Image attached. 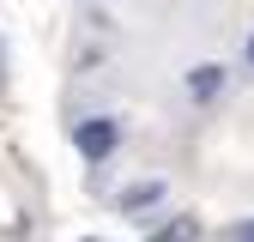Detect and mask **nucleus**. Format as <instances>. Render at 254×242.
I'll return each instance as SVG.
<instances>
[{
	"instance_id": "f257e3e1",
	"label": "nucleus",
	"mask_w": 254,
	"mask_h": 242,
	"mask_svg": "<svg viewBox=\"0 0 254 242\" xmlns=\"http://www.w3.org/2000/svg\"><path fill=\"white\" fill-rule=\"evenodd\" d=\"M73 145H79V158H85V164H103L109 151L121 145V127H115V121H103V115H97V121H79Z\"/></svg>"
},
{
	"instance_id": "f03ea898",
	"label": "nucleus",
	"mask_w": 254,
	"mask_h": 242,
	"mask_svg": "<svg viewBox=\"0 0 254 242\" xmlns=\"http://www.w3.org/2000/svg\"><path fill=\"white\" fill-rule=\"evenodd\" d=\"M164 182H133V188H121V212H127V218H145V212H157V206H164Z\"/></svg>"
},
{
	"instance_id": "7ed1b4c3",
	"label": "nucleus",
	"mask_w": 254,
	"mask_h": 242,
	"mask_svg": "<svg viewBox=\"0 0 254 242\" xmlns=\"http://www.w3.org/2000/svg\"><path fill=\"white\" fill-rule=\"evenodd\" d=\"M188 91H194V103H212L224 91V67H194L188 73Z\"/></svg>"
},
{
	"instance_id": "20e7f679",
	"label": "nucleus",
	"mask_w": 254,
	"mask_h": 242,
	"mask_svg": "<svg viewBox=\"0 0 254 242\" xmlns=\"http://www.w3.org/2000/svg\"><path fill=\"white\" fill-rule=\"evenodd\" d=\"M200 236V218H176V224H164V230H157L151 242H194Z\"/></svg>"
},
{
	"instance_id": "39448f33",
	"label": "nucleus",
	"mask_w": 254,
	"mask_h": 242,
	"mask_svg": "<svg viewBox=\"0 0 254 242\" xmlns=\"http://www.w3.org/2000/svg\"><path fill=\"white\" fill-rule=\"evenodd\" d=\"M224 242H254V218H236V224L224 230Z\"/></svg>"
},
{
	"instance_id": "423d86ee",
	"label": "nucleus",
	"mask_w": 254,
	"mask_h": 242,
	"mask_svg": "<svg viewBox=\"0 0 254 242\" xmlns=\"http://www.w3.org/2000/svg\"><path fill=\"white\" fill-rule=\"evenodd\" d=\"M248 60H254V37H248Z\"/></svg>"
}]
</instances>
